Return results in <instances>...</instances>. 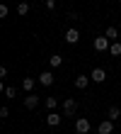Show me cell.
I'll list each match as a JSON object with an SVG mask.
<instances>
[{"instance_id":"cell-2","label":"cell","mask_w":121,"mask_h":134,"mask_svg":"<svg viewBox=\"0 0 121 134\" xmlns=\"http://www.w3.org/2000/svg\"><path fill=\"white\" fill-rule=\"evenodd\" d=\"M36 105H39V95H36V93H27L24 107H27V110H36Z\"/></svg>"},{"instance_id":"cell-17","label":"cell","mask_w":121,"mask_h":134,"mask_svg":"<svg viewBox=\"0 0 121 134\" xmlns=\"http://www.w3.org/2000/svg\"><path fill=\"white\" fill-rule=\"evenodd\" d=\"M29 12V3H20L17 5V15H27Z\"/></svg>"},{"instance_id":"cell-20","label":"cell","mask_w":121,"mask_h":134,"mask_svg":"<svg viewBox=\"0 0 121 134\" xmlns=\"http://www.w3.org/2000/svg\"><path fill=\"white\" fill-rule=\"evenodd\" d=\"M46 7H48V10H53V7H56V0H46Z\"/></svg>"},{"instance_id":"cell-12","label":"cell","mask_w":121,"mask_h":134,"mask_svg":"<svg viewBox=\"0 0 121 134\" xmlns=\"http://www.w3.org/2000/svg\"><path fill=\"white\" fill-rule=\"evenodd\" d=\"M22 88L27 90V93H34V78H24V81H22Z\"/></svg>"},{"instance_id":"cell-19","label":"cell","mask_w":121,"mask_h":134,"mask_svg":"<svg viewBox=\"0 0 121 134\" xmlns=\"http://www.w3.org/2000/svg\"><path fill=\"white\" fill-rule=\"evenodd\" d=\"M0 17H7V5H0Z\"/></svg>"},{"instance_id":"cell-18","label":"cell","mask_w":121,"mask_h":134,"mask_svg":"<svg viewBox=\"0 0 121 134\" xmlns=\"http://www.w3.org/2000/svg\"><path fill=\"white\" fill-rule=\"evenodd\" d=\"M3 93H5V95H7V98H15V95H17V90H15V88H5Z\"/></svg>"},{"instance_id":"cell-10","label":"cell","mask_w":121,"mask_h":134,"mask_svg":"<svg viewBox=\"0 0 121 134\" xmlns=\"http://www.w3.org/2000/svg\"><path fill=\"white\" fill-rule=\"evenodd\" d=\"M87 83H90V78H87V76H75V88L78 90H85Z\"/></svg>"},{"instance_id":"cell-9","label":"cell","mask_w":121,"mask_h":134,"mask_svg":"<svg viewBox=\"0 0 121 134\" xmlns=\"http://www.w3.org/2000/svg\"><path fill=\"white\" fill-rule=\"evenodd\" d=\"M46 124L48 127H58L61 124V115H56V110H51V112L46 115Z\"/></svg>"},{"instance_id":"cell-6","label":"cell","mask_w":121,"mask_h":134,"mask_svg":"<svg viewBox=\"0 0 121 134\" xmlns=\"http://www.w3.org/2000/svg\"><path fill=\"white\" fill-rule=\"evenodd\" d=\"M75 110H78V102L73 100V98H68L66 102H63V112H66L68 117H70V115H75Z\"/></svg>"},{"instance_id":"cell-11","label":"cell","mask_w":121,"mask_h":134,"mask_svg":"<svg viewBox=\"0 0 121 134\" xmlns=\"http://www.w3.org/2000/svg\"><path fill=\"white\" fill-rule=\"evenodd\" d=\"M119 117H121V107L119 105H111L109 107V120H119Z\"/></svg>"},{"instance_id":"cell-3","label":"cell","mask_w":121,"mask_h":134,"mask_svg":"<svg viewBox=\"0 0 121 134\" xmlns=\"http://www.w3.org/2000/svg\"><path fill=\"white\" fill-rule=\"evenodd\" d=\"M90 127H92V124H90V120H85V117H80V120L75 122V132H78V134H87V132H90Z\"/></svg>"},{"instance_id":"cell-16","label":"cell","mask_w":121,"mask_h":134,"mask_svg":"<svg viewBox=\"0 0 121 134\" xmlns=\"http://www.w3.org/2000/svg\"><path fill=\"white\" fill-rule=\"evenodd\" d=\"M44 105H46L48 110H56V107H58V100H56V98H46V100H44Z\"/></svg>"},{"instance_id":"cell-13","label":"cell","mask_w":121,"mask_h":134,"mask_svg":"<svg viewBox=\"0 0 121 134\" xmlns=\"http://www.w3.org/2000/svg\"><path fill=\"white\" fill-rule=\"evenodd\" d=\"M48 64H51V68H58L63 64V56H58V54H53L51 59H48Z\"/></svg>"},{"instance_id":"cell-5","label":"cell","mask_w":121,"mask_h":134,"mask_svg":"<svg viewBox=\"0 0 121 134\" xmlns=\"http://www.w3.org/2000/svg\"><path fill=\"white\" fill-rule=\"evenodd\" d=\"M39 83L46 85V88H51V85H53V73H51V71H44V73H39Z\"/></svg>"},{"instance_id":"cell-15","label":"cell","mask_w":121,"mask_h":134,"mask_svg":"<svg viewBox=\"0 0 121 134\" xmlns=\"http://www.w3.org/2000/svg\"><path fill=\"white\" fill-rule=\"evenodd\" d=\"M104 37H109L111 42H114V39L119 37V29H116V27H107V32H104Z\"/></svg>"},{"instance_id":"cell-8","label":"cell","mask_w":121,"mask_h":134,"mask_svg":"<svg viewBox=\"0 0 121 134\" xmlns=\"http://www.w3.org/2000/svg\"><path fill=\"white\" fill-rule=\"evenodd\" d=\"M66 42H68V44H78V42H80V32H78L75 27H70L68 32H66Z\"/></svg>"},{"instance_id":"cell-14","label":"cell","mask_w":121,"mask_h":134,"mask_svg":"<svg viewBox=\"0 0 121 134\" xmlns=\"http://www.w3.org/2000/svg\"><path fill=\"white\" fill-rule=\"evenodd\" d=\"M109 51H111V56H121V42H111Z\"/></svg>"},{"instance_id":"cell-7","label":"cell","mask_w":121,"mask_h":134,"mask_svg":"<svg viewBox=\"0 0 121 134\" xmlns=\"http://www.w3.org/2000/svg\"><path fill=\"white\" fill-rule=\"evenodd\" d=\"M97 132H99V134H111V132H114V120H104L99 127H97Z\"/></svg>"},{"instance_id":"cell-1","label":"cell","mask_w":121,"mask_h":134,"mask_svg":"<svg viewBox=\"0 0 121 134\" xmlns=\"http://www.w3.org/2000/svg\"><path fill=\"white\" fill-rule=\"evenodd\" d=\"M109 46H111L109 37H97V39H94V51H107Z\"/></svg>"},{"instance_id":"cell-4","label":"cell","mask_w":121,"mask_h":134,"mask_svg":"<svg viewBox=\"0 0 121 134\" xmlns=\"http://www.w3.org/2000/svg\"><path fill=\"white\" fill-rule=\"evenodd\" d=\"M92 81L94 83H104V81H107V71H104V68H92Z\"/></svg>"}]
</instances>
